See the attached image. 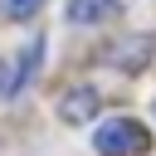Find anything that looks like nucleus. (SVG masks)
Segmentation results:
<instances>
[{
  "label": "nucleus",
  "instance_id": "1",
  "mask_svg": "<svg viewBox=\"0 0 156 156\" xmlns=\"http://www.w3.org/2000/svg\"><path fill=\"white\" fill-rule=\"evenodd\" d=\"M98 156H146L151 151V132L136 122V117H107L93 136Z\"/></svg>",
  "mask_w": 156,
  "mask_h": 156
},
{
  "label": "nucleus",
  "instance_id": "2",
  "mask_svg": "<svg viewBox=\"0 0 156 156\" xmlns=\"http://www.w3.org/2000/svg\"><path fill=\"white\" fill-rule=\"evenodd\" d=\"M98 107H102V93H98V88H88V83H83V88H68V93L58 98V117H63V122H73V127L93 122V117H98Z\"/></svg>",
  "mask_w": 156,
  "mask_h": 156
},
{
  "label": "nucleus",
  "instance_id": "3",
  "mask_svg": "<svg viewBox=\"0 0 156 156\" xmlns=\"http://www.w3.org/2000/svg\"><path fill=\"white\" fill-rule=\"evenodd\" d=\"M151 54H156V39H151V34H141V39H132V44L107 49V54H102V63H117V68L136 73V68H146V63H151Z\"/></svg>",
  "mask_w": 156,
  "mask_h": 156
},
{
  "label": "nucleus",
  "instance_id": "4",
  "mask_svg": "<svg viewBox=\"0 0 156 156\" xmlns=\"http://www.w3.org/2000/svg\"><path fill=\"white\" fill-rule=\"evenodd\" d=\"M122 10V0H68V20L73 24H102Z\"/></svg>",
  "mask_w": 156,
  "mask_h": 156
},
{
  "label": "nucleus",
  "instance_id": "5",
  "mask_svg": "<svg viewBox=\"0 0 156 156\" xmlns=\"http://www.w3.org/2000/svg\"><path fill=\"white\" fill-rule=\"evenodd\" d=\"M39 54H44V44H39V39H29V49H24V63H20V68H15V78H10V93H20V88L29 83V73L39 68Z\"/></svg>",
  "mask_w": 156,
  "mask_h": 156
},
{
  "label": "nucleus",
  "instance_id": "6",
  "mask_svg": "<svg viewBox=\"0 0 156 156\" xmlns=\"http://www.w3.org/2000/svg\"><path fill=\"white\" fill-rule=\"evenodd\" d=\"M39 5H44V0H0V15H5V20H29Z\"/></svg>",
  "mask_w": 156,
  "mask_h": 156
},
{
  "label": "nucleus",
  "instance_id": "7",
  "mask_svg": "<svg viewBox=\"0 0 156 156\" xmlns=\"http://www.w3.org/2000/svg\"><path fill=\"white\" fill-rule=\"evenodd\" d=\"M0 93H10V73H5V63H0Z\"/></svg>",
  "mask_w": 156,
  "mask_h": 156
}]
</instances>
